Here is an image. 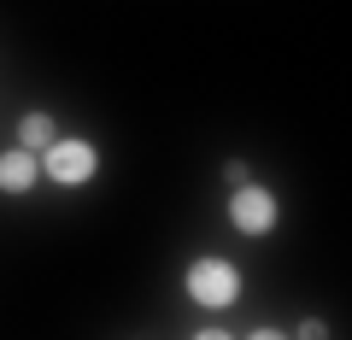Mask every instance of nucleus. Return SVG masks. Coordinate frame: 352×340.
Listing matches in <instances>:
<instances>
[{"instance_id": "obj_1", "label": "nucleus", "mask_w": 352, "mask_h": 340, "mask_svg": "<svg viewBox=\"0 0 352 340\" xmlns=\"http://www.w3.org/2000/svg\"><path fill=\"white\" fill-rule=\"evenodd\" d=\"M182 288H188V299L200 305V311H229V305L241 299V270L229 264V258H200V264H188Z\"/></svg>"}, {"instance_id": "obj_2", "label": "nucleus", "mask_w": 352, "mask_h": 340, "mask_svg": "<svg viewBox=\"0 0 352 340\" xmlns=\"http://www.w3.org/2000/svg\"><path fill=\"white\" fill-rule=\"evenodd\" d=\"M41 159V177H53L59 188H82L94 170H100V152H94V141H53L47 152H36Z\"/></svg>"}, {"instance_id": "obj_3", "label": "nucleus", "mask_w": 352, "mask_h": 340, "mask_svg": "<svg viewBox=\"0 0 352 340\" xmlns=\"http://www.w3.org/2000/svg\"><path fill=\"white\" fill-rule=\"evenodd\" d=\"M229 223H235L241 235H270V229H276V194L258 188V182H241V188L229 194Z\"/></svg>"}, {"instance_id": "obj_4", "label": "nucleus", "mask_w": 352, "mask_h": 340, "mask_svg": "<svg viewBox=\"0 0 352 340\" xmlns=\"http://www.w3.org/2000/svg\"><path fill=\"white\" fill-rule=\"evenodd\" d=\"M36 182H41V159L36 152H24V147L0 152V194H30Z\"/></svg>"}, {"instance_id": "obj_5", "label": "nucleus", "mask_w": 352, "mask_h": 340, "mask_svg": "<svg viewBox=\"0 0 352 340\" xmlns=\"http://www.w3.org/2000/svg\"><path fill=\"white\" fill-rule=\"evenodd\" d=\"M53 141H59L53 117L47 112H24V124H18V147H24V152H47Z\"/></svg>"}, {"instance_id": "obj_6", "label": "nucleus", "mask_w": 352, "mask_h": 340, "mask_svg": "<svg viewBox=\"0 0 352 340\" xmlns=\"http://www.w3.org/2000/svg\"><path fill=\"white\" fill-rule=\"evenodd\" d=\"M300 340H329V328L317 323V317H305V323H300Z\"/></svg>"}, {"instance_id": "obj_7", "label": "nucleus", "mask_w": 352, "mask_h": 340, "mask_svg": "<svg viewBox=\"0 0 352 340\" xmlns=\"http://www.w3.org/2000/svg\"><path fill=\"white\" fill-rule=\"evenodd\" d=\"M223 177H229V188H241V182H247V164L229 159V164H223Z\"/></svg>"}, {"instance_id": "obj_8", "label": "nucleus", "mask_w": 352, "mask_h": 340, "mask_svg": "<svg viewBox=\"0 0 352 340\" xmlns=\"http://www.w3.org/2000/svg\"><path fill=\"white\" fill-rule=\"evenodd\" d=\"M247 340H288V335H282V328H252Z\"/></svg>"}, {"instance_id": "obj_9", "label": "nucleus", "mask_w": 352, "mask_h": 340, "mask_svg": "<svg viewBox=\"0 0 352 340\" xmlns=\"http://www.w3.org/2000/svg\"><path fill=\"white\" fill-rule=\"evenodd\" d=\"M194 340H235V335H229V328H200Z\"/></svg>"}]
</instances>
